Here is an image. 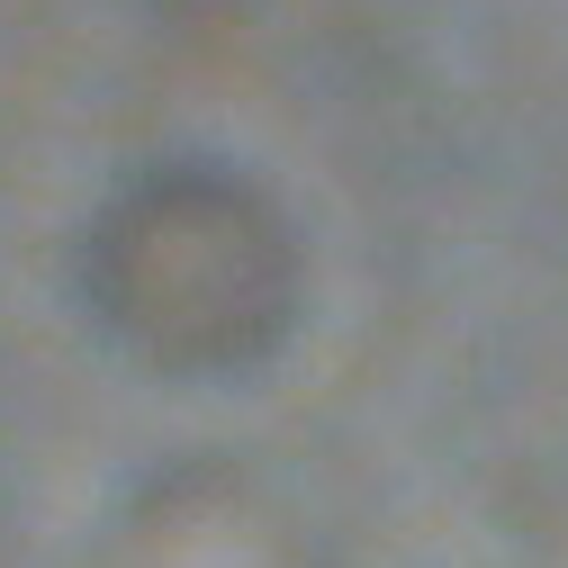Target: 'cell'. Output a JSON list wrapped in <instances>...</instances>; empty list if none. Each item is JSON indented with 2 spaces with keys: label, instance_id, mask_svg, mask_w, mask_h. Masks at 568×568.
<instances>
[{
  "label": "cell",
  "instance_id": "obj_1",
  "mask_svg": "<svg viewBox=\"0 0 568 568\" xmlns=\"http://www.w3.org/2000/svg\"><path fill=\"white\" fill-rule=\"evenodd\" d=\"M73 290L91 334L145 379L217 388L298 334L307 253L290 207L244 163L154 154L100 190L73 244Z\"/></svg>",
  "mask_w": 568,
  "mask_h": 568
},
{
  "label": "cell",
  "instance_id": "obj_2",
  "mask_svg": "<svg viewBox=\"0 0 568 568\" xmlns=\"http://www.w3.org/2000/svg\"><path fill=\"white\" fill-rule=\"evenodd\" d=\"M91 568H334V541L262 460L181 452L126 487Z\"/></svg>",
  "mask_w": 568,
  "mask_h": 568
}]
</instances>
